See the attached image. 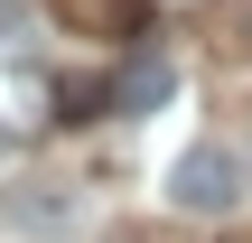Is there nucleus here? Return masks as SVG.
Wrapping results in <instances>:
<instances>
[{
    "instance_id": "obj_1",
    "label": "nucleus",
    "mask_w": 252,
    "mask_h": 243,
    "mask_svg": "<svg viewBox=\"0 0 252 243\" xmlns=\"http://www.w3.org/2000/svg\"><path fill=\"white\" fill-rule=\"evenodd\" d=\"M252 187L243 150H224V140H196V150H178V169H168V197L187 206V215H234Z\"/></svg>"
},
{
    "instance_id": "obj_2",
    "label": "nucleus",
    "mask_w": 252,
    "mask_h": 243,
    "mask_svg": "<svg viewBox=\"0 0 252 243\" xmlns=\"http://www.w3.org/2000/svg\"><path fill=\"white\" fill-rule=\"evenodd\" d=\"M0 215H9L19 234H75L84 197H75L65 178H19V187H0Z\"/></svg>"
},
{
    "instance_id": "obj_3",
    "label": "nucleus",
    "mask_w": 252,
    "mask_h": 243,
    "mask_svg": "<svg viewBox=\"0 0 252 243\" xmlns=\"http://www.w3.org/2000/svg\"><path fill=\"white\" fill-rule=\"evenodd\" d=\"M47 19L75 28V37H131L140 28V0H47Z\"/></svg>"
},
{
    "instance_id": "obj_4",
    "label": "nucleus",
    "mask_w": 252,
    "mask_h": 243,
    "mask_svg": "<svg viewBox=\"0 0 252 243\" xmlns=\"http://www.w3.org/2000/svg\"><path fill=\"white\" fill-rule=\"evenodd\" d=\"M168 94H178V66H168V56H140V66L112 75V112H150V103H168Z\"/></svg>"
},
{
    "instance_id": "obj_5",
    "label": "nucleus",
    "mask_w": 252,
    "mask_h": 243,
    "mask_svg": "<svg viewBox=\"0 0 252 243\" xmlns=\"http://www.w3.org/2000/svg\"><path fill=\"white\" fill-rule=\"evenodd\" d=\"M206 37H215V56H234V66H252V0H215Z\"/></svg>"
},
{
    "instance_id": "obj_6",
    "label": "nucleus",
    "mask_w": 252,
    "mask_h": 243,
    "mask_svg": "<svg viewBox=\"0 0 252 243\" xmlns=\"http://www.w3.org/2000/svg\"><path fill=\"white\" fill-rule=\"evenodd\" d=\"M56 103H65V122H94V103H112V84H103V75H65Z\"/></svg>"
},
{
    "instance_id": "obj_7",
    "label": "nucleus",
    "mask_w": 252,
    "mask_h": 243,
    "mask_svg": "<svg viewBox=\"0 0 252 243\" xmlns=\"http://www.w3.org/2000/svg\"><path fill=\"white\" fill-rule=\"evenodd\" d=\"M0 169H9V122H0Z\"/></svg>"
},
{
    "instance_id": "obj_8",
    "label": "nucleus",
    "mask_w": 252,
    "mask_h": 243,
    "mask_svg": "<svg viewBox=\"0 0 252 243\" xmlns=\"http://www.w3.org/2000/svg\"><path fill=\"white\" fill-rule=\"evenodd\" d=\"M112 243H140V234H112Z\"/></svg>"
}]
</instances>
